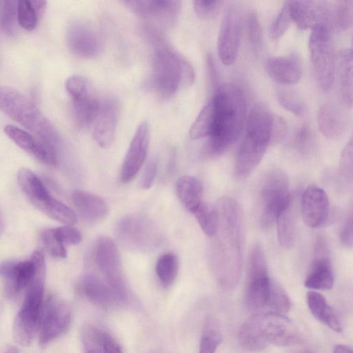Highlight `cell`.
Returning a JSON list of instances; mask_svg holds the SVG:
<instances>
[{"label":"cell","instance_id":"8","mask_svg":"<svg viewBox=\"0 0 353 353\" xmlns=\"http://www.w3.org/2000/svg\"><path fill=\"white\" fill-rule=\"evenodd\" d=\"M292 201L286 174L280 169L268 172L260 182L257 192L256 210L260 225L271 227Z\"/></svg>","mask_w":353,"mask_h":353},{"label":"cell","instance_id":"56","mask_svg":"<svg viewBox=\"0 0 353 353\" xmlns=\"http://www.w3.org/2000/svg\"><path fill=\"white\" fill-rule=\"evenodd\" d=\"M104 353H123L119 342L109 333L106 332L103 341Z\"/></svg>","mask_w":353,"mask_h":353},{"label":"cell","instance_id":"33","mask_svg":"<svg viewBox=\"0 0 353 353\" xmlns=\"http://www.w3.org/2000/svg\"><path fill=\"white\" fill-rule=\"evenodd\" d=\"M275 223L279 244L285 249L291 248L296 236V216L293 201L281 211Z\"/></svg>","mask_w":353,"mask_h":353},{"label":"cell","instance_id":"30","mask_svg":"<svg viewBox=\"0 0 353 353\" xmlns=\"http://www.w3.org/2000/svg\"><path fill=\"white\" fill-rule=\"evenodd\" d=\"M306 301L310 311L316 319L336 332L342 331L339 319L321 294L310 291L306 294Z\"/></svg>","mask_w":353,"mask_h":353},{"label":"cell","instance_id":"52","mask_svg":"<svg viewBox=\"0 0 353 353\" xmlns=\"http://www.w3.org/2000/svg\"><path fill=\"white\" fill-rule=\"evenodd\" d=\"M91 87L88 80L81 75H72L65 81V89L71 98L77 97Z\"/></svg>","mask_w":353,"mask_h":353},{"label":"cell","instance_id":"9","mask_svg":"<svg viewBox=\"0 0 353 353\" xmlns=\"http://www.w3.org/2000/svg\"><path fill=\"white\" fill-rule=\"evenodd\" d=\"M309 48L316 83L323 90H328L334 79L335 54L327 23L319 24L312 29Z\"/></svg>","mask_w":353,"mask_h":353},{"label":"cell","instance_id":"4","mask_svg":"<svg viewBox=\"0 0 353 353\" xmlns=\"http://www.w3.org/2000/svg\"><path fill=\"white\" fill-rule=\"evenodd\" d=\"M272 117L273 114L263 103H256L251 108L235 160L234 173L236 179L249 176L262 160L270 143Z\"/></svg>","mask_w":353,"mask_h":353},{"label":"cell","instance_id":"17","mask_svg":"<svg viewBox=\"0 0 353 353\" xmlns=\"http://www.w3.org/2000/svg\"><path fill=\"white\" fill-rule=\"evenodd\" d=\"M5 134L21 149L39 161L49 165L58 163L57 146L12 125L4 127Z\"/></svg>","mask_w":353,"mask_h":353},{"label":"cell","instance_id":"2","mask_svg":"<svg viewBox=\"0 0 353 353\" xmlns=\"http://www.w3.org/2000/svg\"><path fill=\"white\" fill-rule=\"evenodd\" d=\"M210 101L213 105V123L205 152L210 157H216L240 136L246 119V99L239 85L227 83L214 88Z\"/></svg>","mask_w":353,"mask_h":353},{"label":"cell","instance_id":"57","mask_svg":"<svg viewBox=\"0 0 353 353\" xmlns=\"http://www.w3.org/2000/svg\"><path fill=\"white\" fill-rule=\"evenodd\" d=\"M207 63H208V69L209 77L210 79L211 83L212 85L215 86V88H216L217 86L216 85L217 78H218L217 77V72H216V68L215 67L216 65H215L214 59L210 55L208 56Z\"/></svg>","mask_w":353,"mask_h":353},{"label":"cell","instance_id":"61","mask_svg":"<svg viewBox=\"0 0 353 353\" xmlns=\"http://www.w3.org/2000/svg\"><path fill=\"white\" fill-rule=\"evenodd\" d=\"M303 353H310V352H303Z\"/></svg>","mask_w":353,"mask_h":353},{"label":"cell","instance_id":"59","mask_svg":"<svg viewBox=\"0 0 353 353\" xmlns=\"http://www.w3.org/2000/svg\"><path fill=\"white\" fill-rule=\"evenodd\" d=\"M3 353H19V350L14 346L9 347Z\"/></svg>","mask_w":353,"mask_h":353},{"label":"cell","instance_id":"20","mask_svg":"<svg viewBox=\"0 0 353 353\" xmlns=\"http://www.w3.org/2000/svg\"><path fill=\"white\" fill-rule=\"evenodd\" d=\"M36 270V263L31 256L27 260L8 261L0 263V279L6 294L13 297L26 290Z\"/></svg>","mask_w":353,"mask_h":353},{"label":"cell","instance_id":"43","mask_svg":"<svg viewBox=\"0 0 353 353\" xmlns=\"http://www.w3.org/2000/svg\"><path fill=\"white\" fill-rule=\"evenodd\" d=\"M279 104L288 111L296 116H303L307 108L302 98L293 91L279 90L276 93Z\"/></svg>","mask_w":353,"mask_h":353},{"label":"cell","instance_id":"54","mask_svg":"<svg viewBox=\"0 0 353 353\" xmlns=\"http://www.w3.org/2000/svg\"><path fill=\"white\" fill-rule=\"evenodd\" d=\"M157 163L151 160L145 165L143 172L140 185L142 189L148 190L152 185L157 174Z\"/></svg>","mask_w":353,"mask_h":353},{"label":"cell","instance_id":"38","mask_svg":"<svg viewBox=\"0 0 353 353\" xmlns=\"http://www.w3.org/2000/svg\"><path fill=\"white\" fill-rule=\"evenodd\" d=\"M213 123V105L210 101L199 112L196 119L192 124L189 134L192 139L196 140L208 137Z\"/></svg>","mask_w":353,"mask_h":353},{"label":"cell","instance_id":"12","mask_svg":"<svg viewBox=\"0 0 353 353\" xmlns=\"http://www.w3.org/2000/svg\"><path fill=\"white\" fill-rule=\"evenodd\" d=\"M242 30V16L237 6H231L225 12L217 39L219 59L226 65L234 63L238 54Z\"/></svg>","mask_w":353,"mask_h":353},{"label":"cell","instance_id":"48","mask_svg":"<svg viewBox=\"0 0 353 353\" xmlns=\"http://www.w3.org/2000/svg\"><path fill=\"white\" fill-rule=\"evenodd\" d=\"M196 14L201 19L209 20L216 17L223 4V1L195 0L192 1Z\"/></svg>","mask_w":353,"mask_h":353},{"label":"cell","instance_id":"10","mask_svg":"<svg viewBox=\"0 0 353 353\" xmlns=\"http://www.w3.org/2000/svg\"><path fill=\"white\" fill-rule=\"evenodd\" d=\"M271 281L264 250L256 243L250 252L246 270L245 303L250 310L259 312L266 307Z\"/></svg>","mask_w":353,"mask_h":353},{"label":"cell","instance_id":"23","mask_svg":"<svg viewBox=\"0 0 353 353\" xmlns=\"http://www.w3.org/2000/svg\"><path fill=\"white\" fill-rule=\"evenodd\" d=\"M94 259L103 277L109 283L123 280L120 256L114 241L101 236L94 246Z\"/></svg>","mask_w":353,"mask_h":353},{"label":"cell","instance_id":"27","mask_svg":"<svg viewBox=\"0 0 353 353\" xmlns=\"http://www.w3.org/2000/svg\"><path fill=\"white\" fill-rule=\"evenodd\" d=\"M72 100L73 117L77 125L82 128L93 123L100 108L101 100L92 88L72 98Z\"/></svg>","mask_w":353,"mask_h":353},{"label":"cell","instance_id":"55","mask_svg":"<svg viewBox=\"0 0 353 353\" xmlns=\"http://www.w3.org/2000/svg\"><path fill=\"white\" fill-rule=\"evenodd\" d=\"M352 213L351 211L347 215L340 233V241L346 248L352 246Z\"/></svg>","mask_w":353,"mask_h":353},{"label":"cell","instance_id":"44","mask_svg":"<svg viewBox=\"0 0 353 353\" xmlns=\"http://www.w3.org/2000/svg\"><path fill=\"white\" fill-rule=\"evenodd\" d=\"M17 1H0V26L8 34H12L17 22Z\"/></svg>","mask_w":353,"mask_h":353},{"label":"cell","instance_id":"3","mask_svg":"<svg viewBox=\"0 0 353 353\" xmlns=\"http://www.w3.org/2000/svg\"><path fill=\"white\" fill-rule=\"evenodd\" d=\"M144 33L152 46L150 88L160 97L170 98L183 87L191 85L195 74L192 65L163 39L157 30L146 26Z\"/></svg>","mask_w":353,"mask_h":353},{"label":"cell","instance_id":"31","mask_svg":"<svg viewBox=\"0 0 353 353\" xmlns=\"http://www.w3.org/2000/svg\"><path fill=\"white\" fill-rule=\"evenodd\" d=\"M177 196L187 210L193 212L203 202V186L196 178L184 175L176 184Z\"/></svg>","mask_w":353,"mask_h":353},{"label":"cell","instance_id":"60","mask_svg":"<svg viewBox=\"0 0 353 353\" xmlns=\"http://www.w3.org/2000/svg\"><path fill=\"white\" fill-rule=\"evenodd\" d=\"M3 229V222L2 216L0 213V236L2 233Z\"/></svg>","mask_w":353,"mask_h":353},{"label":"cell","instance_id":"53","mask_svg":"<svg viewBox=\"0 0 353 353\" xmlns=\"http://www.w3.org/2000/svg\"><path fill=\"white\" fill-rule=\"evenodd\" d=\"M288 132L286 121L279 114H273L270 143L282 141Z\"/></svg>","mask_w":353,"mask_h":353},{"label":"cell","instance_id":"34","mask_svg":"<svg viewBox=\"0 0 353 353\" xmlns=\"http://www.w3.org/2000/svg\"><path fill=\"white\" fill-rule=\"evenodd\" d=\"M46 8L45 1L20 0L17 1L18 24L28 31L33 30Z\"/></svg>","mask_w":353,"mask_h":353},{"label":"cell","instance_id":"41","mask_svg":"<svg viewBox=\"0 0 353 353\" xmlns=\"http://www.w3.org/2000/svg\"><path fill=\"white\" fill-rule=\"evenodd\" d=\"M105 333V331L92 325L86 327L82 334L83 353H104Z\"/></svg>","mask_w":353,"mask_h":353},{"label":"cell","instance_id":"21","mask_svg":"<svg viewBox=\"0 0 353 353\" xmlns=\"http://www.w3.org/2000/svg\"><path fill=\"white\" fill-rule=\"evenodd\" d=\"M301 211L308 227L315 228L325 225L330 216V202L325 190L314 185L307 187L301 196Z\"/></svg>","mask_w":353,"mask_h":353},{"label":"cell","instance_id":"15","mask_svg":"<svg viewBox=\"0 0 353 353\" xmlns=\"http://www.w3.org/2000/svg\"><path fill=\"white\" fill-rule=\"evenodd\" d=\"M334 274L330 250L325 239L319 237L314 247V256L304 285L312 290H327L332 288Z\"/></svg>","mask_w":353,"mask_h":353},{"label":"cell","instance_id":"45","mask_svg":"<svg viewBox=\"0 0 353 353\" xmlns=\"http://www.w3.org/2000/svg\"><path fill=\"white\" fill-rule=\"evenodd\" d=\"M41 239L50 256L57 259H63L67 256L65 245L56 236L54 228L45 230L41 234Z\"/></svg>","mask_w":353,"mask_h":353},{"label":"cell","instance_id":"1","mask_svg":"<svg viewBox=\"0 0 353 353\" xmlns=\"http://www.w3.org/2000/svg\"><path fill=\"white\" fill-rule=\"evenodd\" d=\"M218 228L211 251V263L218 283L232 290L239 283L243 268L245 241L241 207L229 196L220 198L215 206Z\"/></svg>","mask_w":353,"mask_h":353},{"label":"cell","instance_id":"36","mask_svg":"<svg viewBox=\"0 0 353 353\" xmlns=\"http://www.w3.org/2000/svg\"><path fill=\"white\" fill-rule=\"evenodd\" d=\"M222 341L220 325L214 317L205 319L199 344V353H215Z\"/></svg>","mask_w":353,"mask_h":353},{"label":"cell","instance_id":"35","mask_svg":"<svg viewBox=\"0 0 353 353\" xmlns=\"http://www.w3.org/2000/svg\"><path fill=\"white\" fill-rule=\"evenodd\" d=\"M36 208L48 217L64 225H72L77 221V216L75 212L52 196L37 206Z\"/></svg>","mask_w":353,"mask_h":353},{"label":"cell","instance_id":"40","mask_svg":"<svg viewBox=\"0 0 353 353\" xmlns=\"http://www.w3.org/2000/svg\"><path fill=\"white\" fill-rule=\"evenodd\" d=\"M291 301L285 290L276 282L271 281L267 305L270 312L285 316L290 310Z\"/></svg>","mask_w":353,"mask_h":353},{"label":"cell","instance_id":"7","mask_svg":"<svg viewBox=\"0 0 353 353\" xmlns=\"http://www.w3.org/2000/svg\"><path fill=\"white\" fill-rule=\"evenodd\" d=\"M0 110L34 136L58 146L59 137L54 126L32 101L18 90L0 86Z\"/></svg>","mask_w":353,"mask_h":353},{"label":"cell","instance_id":"50","mask_svg":"<svg viewBox=\"0 0 353 353\" xmlns=\"http://www.w3.org/2000/svg\"><path fill=\"white\" fill-rule=\"evenodd\" d=\"M352 139L343 148L339 162V171L341 176L347 181H352Z\"/></svg>","mask_w":353,"mask_h":353},{"label":"cell","instance_id":"6","mask_svg":"<svg viewBox=\"0 0 353 353\" xmlns=\"http://www.w3.org/2000/svg\"><path fill=\"white\" fill-rule=\"evenodd\" d=\"M37 270L35 274L26 289L21 307L13 325V335L20 345L28 346L38 332L39 320L44 303V285L46 275L45 256L38 248L31 254Z\"/></svg>","mask_w":353,"mask_h":353},{"label":"cell","instance_id":"5","mask_svg":"<svg viewBox=\"0 0 353 353\" xmlns=\"http://www.w3.org/2000/svg\"><path fill=\"white\" fill-rule=\"evenodd\" d=\"M240 345L245 350L256 352L272 344L290 346L297 343L299 336L285 316L270 312H259L241 325L239 334Z\"/></svg>","mask_w":353,"mask_h":353},{"label":"cell","instance_id":"22","mask_svg":"<svg viewBox=\"0 0 353 353\" xmlns=\"http://www.w3.org/2000/svg\"><path fill=\"white\" fill-rule=\"evenodd\" d=\"M123 3L135 14L164 24L176 21L181 10V1L170 0L123 1Z\"/></svg>","mask_w":353,"mask_h":353},{"label":"cell","instance_id":"24","mask_svg":"<svg viewBox=\"0 0 353 353\" xmlns=\"http://www.w3.org/2000/svg\"><path fill=\"white\" fill-rule=\"evenodd\" d=\"M292 21L298 28L307 30L327 23L329 10L322 1H288Z\"/></svg>","mask_w":353,"mask_h":353},{"label":"cell","instance_id":"19","mask_svg":"<svg viewBox=\"0 0 353 353\" xmlns=\"http://www.w3.org/2000/svg\"><path fill=\"white\" fill-rule=\"evenodd\" d=\"M121 104L117 99L108 97L101 101V105L93 122L92 136L97 144L103 148L113 143L119 119Z\"/></svg>","mask_w":353,"mask_h":353},{"label":"cell","instance_id":"29","mask_svg":"<svg viewBox=\"0 0 353 353\" xmlns=\"http://www.w3.org/2000/svg\"><path fill=\"white\" fill-rule=\"evenodd\" d=\"M17 183L34 207L52 196L41 180L28 168H23L19 170Z\"/></svg>","mask_w":353,"mask_h":353},{"label":"cell","instance_id":"58","mask_svg":"<svg viewBox=\"0 0 353 353\" xmlns=\"http://www.w3.org/2000/svg\"><path fill=\"white\" fill-rule=\"evenodd\" d=\"M333 353H353L351 347L342 344L336 345L334 348Z\"/></svg>","mask_w":353,"mask_h":353},{"label":"cell","instance_id":"16","mask_svg":"<svg viewBox=\"0 0 353 353\" xmlns=\"http://www.w3.org/2000/svg\"><path fill=\"white\" fill-rule=\"evenodd\" d=\"M150 139V127L143 121L137 127L125 155L120 172V179L124 183L132 181L145 162Z\"/></svg>","mask_w":353,"mask_h":353},{"label":"cell","instance_id":"28","mask_svg":"<svg viewBox=\"0 0 353 353\" xmlns=\"http://www.w3.org/2000/svg\"><path fill=\"white\" fill-rule=\"evenodd\" d=\"M316 120L320 132L329 139H339L345 128V121L342 112L330 103L323 104L319 108Z\"/></svg>","mask_w":353,"mask_h":353},{"label":"cell","instance_id":"26","mask_svg":"<svg viewBox=\"0 0 353 353\" xmlns=\"http://www.w3.org/2000/svg\"><path fill=\"white\" fill-rule=\"evenodd\" d=\"M71 200L74 208L85 220L95 222L104 218L108 205L100 196L83 190L72 192Z\"/></svg>","mask_w":353,"mask_h":353},{"label":"cell","instance_id":"51","mask_svg":"<svg viewBox=\"0 0 353 353\" xmlns=\"http://www.w3.org/2000/svg\"><path fill=\"white\" fill-rule=\"evenodd\" d=\"M57 238L64 245H77L81 241L80 232L72 225H64L54 228Z\"/></svg>","mask_w":353,"mask_h":353},{"label":"cell","instance_id":"14","mask_svg":"<svg viewBox=\"0 0 353 353\" xmlns=\"http://www.w3.org/2000/svg\"><path fill=\"white\" fill-rule=\"evenodd\" d=\"M77 289L90 302L105 308L123 304L128 299V296L114 288L105 279L94 274L83 276Z\"/></svg>","mask_w":353,"mask_h":353},{"label":"cell","instance_id":"32","mask_svg":"<svg viewBox=\"0 0 353 353\" xmlns=\"http://www.w3.org/2000/svg\"><path fill=\"white\" fill-rule=\"evenodd\" d=\"M339 91L341 101L347 108L352 105V53L350 48L340 50L338 57Z\"/></svg>","mask_w":353,"mask_h":353},{"label":"cell","instance_id":"11","mask_svg":"<svg viewBox=\"0 0 353 353\" xmlns=\"http://www.w3.org/2000/svg\"><path fill=\"white\" fill-rule=\"evenodd\" d=\"M71 321L69 306L61 299L49 296L44 301L38 327L39 341L45 345L61 336Z\"/></svg>","mask_w":353,"mask_h":353},{"label":"cell","instance_id":"25","mask_svg":"<svg viewBox=\"0 0 353 353\" xmlns=\"http://www.w3.org/2000/svg\"><path fill=\"white\" fill-rule=\"evenodd\" d=\"M266 70L273 81L284 85L297 83L302 77L301 64L296 57L292 56L269 59Z\"/></svg>","mask_w":353,"mask_h":353},{"label":"cell","instance_id":"47","mask_svg":"<svg viewBox=\"0 0 353 353\" xmlns=\"http://www.w3.org/2000/svg\"><path fill=\"white\" fill-rule=\"evenodd\" d=\"M292 21L288 1H285L283 8L275 17L270 28V36L278 39L285 32Z\"/></svg>","mask_w":353,"mask_h":353},{"label":"cell","instance_id":"13","mask_svg":"<svg viewBox=\"0 0 353 353\" xmlns=\"http://www.w3.org/2000/svg\"><path fill=\"white\" fill-rule=\"evenodd\" d=\"M118 236L129 247L148 249L157 245L159 234L157 228L144 217L128 216L118 224Z\"/></svg>","mask_w":353,"mask_h":353},{"label":"cell","instance_id":"18","mask_svg":"<svg viewBox=\"0 0 353 353\" xmlns=\"http://www.w3.org/2000/svg\"><path fill=\"white\" fill-rule=\"evenodd\" d=\"M67 45L70 50L80 57H97L102 50L100 35L88 23L76 21L70 23L66 33Z\"/></svg>","mask_w":353,"mask_h":353},{"label":"cell","instance_id":"42","mask_svg":"<svg viewBox=\"0 0 353 353\" xmlns=\"http://www.w3.org/2000/svg\"><path fill=\"white\" fill-rule=\"evenodd\" d=\"M334 20L336 28L344 31L350 28L353 21V1L341 0L336 2L334 9Z\"/></svg>","mask_w":353,"mask_h":353},{"label":"cell","instance_id":"37","mask_svg":"<svg viewBox=\"0 0 353 353\" xmlns=\"http://www.w3.org/2000/svg\"><path fill=\"white\" fill-rule=\"evenodd\" d=\"M155 270L162 285L169 287L174 283L178 274V257L170 252L161 255L157 261Z\"/></svg>","mask_w":353,"mask_h":353},{"label":"cell","instance_id":"39","mask_svg":"<svg viewBox=\"0 0 353 353\" xmlns=\"http://www.w3.org/2000/svg\"><path fill=\"white\" fill-rule=\"evenodd\" d=\"M192 214L202 231L207 236L212 237L218 228V214L216 208L202 202Z\"/></svg>","mask_w":353,"mask_h":353},{"label":"cell","instance_id":"49","mask_svg":"<svg viewBox=\"0 0 353 353\" xmlns=\"http://www.w3.org/2000/svg\"><path fill=\"white\" fill-rule=\"evenodd\" d=\"M248 40L254 49H259L262 43L263 34L258 16L254 11L249 12L245 19Z\"/></svg>","mask_w":353,"mask_h":353},{"label":"cell","instance_id":"46","mask_svg":"<svg viewBox=\"0 0 353 353\" xmlns=\"http://www.w3.org/2000/svg\"><path fill=\"white\" fill-rule=\"evenodd\" d=\"M295 148L302 156H308L314 148V139L310 126L305 123L299 129L295 137Z\"/></svg>","mask_w":353,"mask_h":353}]
</instances>
